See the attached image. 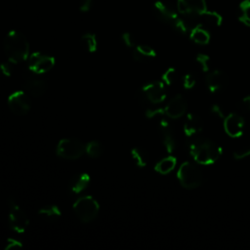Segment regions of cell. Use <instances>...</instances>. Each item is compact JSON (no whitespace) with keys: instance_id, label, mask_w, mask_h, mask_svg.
<instances>
[{"instance_id":"obj_1","label":"cell","mask_w":250,"mask_h":250,"mask_svg":"<svg viewBox=\"0 0 250 250\" xmlns=\"http://www.w3.org/2000/svg\"><path fill=\"white\" fill-rule=\"evenodd\" d=\"M3 46L8 61L14 64L22 62L29 57V43L19 31H10L4 38Z\"/></svg>"},{"instance_id":"obj_2","label":"cell","mask_w":250,"mask_h":250,"mask_svg":"<svg viewBox=\"0 0 250 250\" xmlns=\"http://www.w3.org/2000/svg\"><path fill=\"white\" fill-rule=\"evenodd\" d=\"M189 152L193 159L203 165L215 163L221 156V147L206 138H195L189 144Z\"/></svg>"},{"instance_id":"obj_3","label":"cell","mask_w":250,"mask_h":250,"mask_svg":"<svg viewBox=\"0 0 250 250\" xmlns=\"http://www.w3.org/2000/svg\"><path fill=\"white\" fill-rule=\"evenodd\" d=\"M73 211L82 223L92 222L99 214L100 204L91 195H85L77 198L73 203Z\"/></svg>"},{"instance_id":"obj_4","label":"cell","mask_w":250,"mask_h":250,"mask_svg":"<svg viewBox=\"0 0 250 250\" xmlns=\"http://www.w3.org/2000/svg\"><path fill=\"white\" fill-rule=\"evenodd\" d=\"M85 147L86 144L77 138H63L58 143L56 153L63 159L74 160L85 153Z\"/></svg>"},{"instance_id":"obj_5","label":"cell","mask_w":250,"mask_h":250,"mask_svg":"<svg viewBox=\"0 0 250 250\" xmlns=\"http://www.w3.org/2000/svg\"><path fill=\"white\" fill-rule=\"evenodd\" d=\"M181 185L188 189L198 188L203 180L201 170L191 162H184L177 173Z\"/></svg>"},{"instance_id":"obj_6","label":"cell","mask_w":250,"mask_h":250,"mask_svg":"<svg viewBox=\"0 0 250 250\" xmlns=\"http://www.w3.org/2000/svg\"><path fill=\"white\" fill-rule=\"evenodd\" d=\"M8 222L9 227L15 232H24L29 225L26 213L13 199L8 200Z\"/></svg>"},{"instance_id":"obj_7","label":"cell","mask_w":250,"mask_h":250,"mask_svg":"<svg viewBox=\"0 0 250 250\" xmlns=\"http://www.w3.org/2000/svg\"><path fill=\"white\" fill-rule=\"evenodd\" d=\"M10 111L17 116L26 115L31 109V99L29 94L24 91H15L9 97L7 101Z\"/></svg>"},{"instance_id":"obj_8","label":"cell","mask_w":250,"mask_h":250,"mask_svg":"<svg viewBox=\"0 0 250 250\" xmlns=\"http://www.w3.org/2000/svg\"><path fill=\"white\" fill-rule=\"evenodd\" d=\"M28 69L37 75L44 74L48 71H50L54 65H55V59L52 56L46 55L41 52H35L32 53L28 59Z\"/></svg>"},{"instance_id":"obj_9","label":"cell","mask_w":250,"mask_h":250,"mask_svg":"<svg viewBox=\"0 0 250 250\" xmlns=\"http://www.w3.org/2000/svg\"><path fill=\"white\" fill-rule=\"evenodd\" d=\"M142 94L148 102L152 104H160L166 98V89L162 82L155 81L145 85L142 89Z\"/></svg>"},{"instance_id":"obj_10","label":"cell","mask_w":250,"mask_h":250,"mask_svg":"<svg viewBox=\"0 0 250 250\" xmlns=\"http://www.w3.org/2000/svg\"><path fill=\"white\" fill-rule=\"evenodd\" d=\"M244 124L245 122L243 117L234 112L229 113L224 119L225 131L229 136L232 138H238L243 134Z\"/></svg>"},{"instance_id":"obj_11","label":"cell","mask_w":250,"mask_h":250,"mask_svg":"<svg viewBox=\"0 0 250 250\" xmlns=\"http://www.w3.org/2000/svg\"><path fill=\"white\" fill-rule=\"evenodd\" d=\"M187 110V102L182 95L174 96L164 107V113L170 118L182 117Z\"/></svg>"},{"instance_id":"obj_12","label":"cell","mask_w":250,"mask_h":250,"mask_svg":"<svg viewBox=\"0 0 250 250\" xmlns=\"http://www.w3.org/2000/svg\"><path fill=\"white\" fill-rule=\"evenodd\" d=\"M177 7L182 15H198L206 11L205 0H178Z\"/></svg>"},{"instance_id":"obj_13","label":"cell","mask_w":250,"mask_h":250,"mask_svg":"<svg viewBox=\"0 0 250 250\" xmlns=\"http://www.w3.org/2000/svg\"><path fill=\"white\" fill-rule=\"evenodd\" d=\"M24 87L26 92L33 97H41L47 90V84L45 80L41 79L37 74L28 75L24 80Z\"/></svg>"},{"instance_id":"obj_14","label":"cell","mask_w":250,"mask_h":250,"mask_svg":"<svg viewBox=\"0 0 250 250\" xmlns=\"http://www.w3.org/2000/svg\"><path fill=\"white\" fill-rule=\"evenodd\" d=\"M206 84L210 92H218L228 84L227 75L221 70H214L206 77Z\"/></svg>"},{"instance_id":"obj_15","label":"cell","mask_w":250,"mask_h":250,"mask_svg":"<svg viewBox=\"0 0 250 250\" xmlns=\"http://www.w3.org/2000/svg\"><path fill=\"white\" fill-rule=\"evenodd\" d=\"M203 129V122L199 116L189 113L184 123V132L188 137H193L199 134Z\"/></svg>"},{"instance_id":"obj_16","label":"cell","mask_w":250,"mask_h":250,"mask_svg":"<svg viewBox=\"0 0 250 250\" xmlns=\"http://www.w3.org/2000/svg\"><path fill=\"white\" fill-rule=\"evenodd\" d=\"M160 132L162 135L163 145L166 147L168 152H173L176 148V140L172 133V130L169 126V123L166 120H161L160 122Z\"/></svg>"},{"instance_id":"obj_17","label":"cell","mask_w":250,"mask_h":250,"mask_svg":"<svg viewBox=\"0 0 250 250\" xmlns=\"http://www.w3.org/2000/svg\"><path fill=\"white\" fill-rule=\"evenodd\" d=\"M91 177L87 173H80L75 175L70 181V190L73 193H80L82 192L90 184Z\"/></svg>"},{"instance_id":"obj_18","label":"cell","mask_w":250,"mask_h":250,"mask_svg":"<svg viewBox=\"0 0 250 250\" xmlns=\"http://www.w3.org/2000/svg\"><path fill=\"white\" fill-rule=\"evenodd\" d=\"M198 22H199V26L214 27L221 24L222 18L216 12L204 11L203 13L198 15Z\"/></svg>"},{"instance_id":"obj_19","label":"cell","mask_w":250,"mask_h":250,"mask_svg":"<svg viewBox=\"0 0 250 250\" xmlns=\"http://www.w3.org/2000/svg\"><path fill=\"white\" fill-rule=\"evenodd\" d=\"M155 56V51L147 45H137L133 51V58L137 62H144L146 59L154 58Z\"/></svg>"},{"instance_id":"obj_20","label":"cell","mask_w":250,"mask_h":250,"mask_svg":"<svg viewBox=\"0 0 250 250\" xmlns=\"http://www.w3.org/2000/svg\"><path fill=\"white\" fill-rule=\"evenodd\" d=\"M176 163L177 159L174 156H167L156 163L155 170L160 174H168L175 168Z\"/></svg>"},{"instance_id":"obj_21","label":"cell","mask_w":250,"mask_h":250,"mask_svg":"<svg viewBox=\"0 0 250 250\" xmlns=\"http://www.w3.org/2000/svg\"><path fill=\"white\" fill-rule=\"evenodd\" d=\"M131 156H132L133 161L135 162V164L138 167L143 168L147 165L148 154L145 149H143L141 147H134L131 150Z\"/></svg>"},{"instance_id":"obj_22","label":"cell","mask_w":250,"mask_h":250,"mask_svg":"<svg viewBox=\"0 0 250 250\" xmlns=\"http://www.w3.org/2000/svg\"><path fill=\"white\" fill-rule=\"evenodd\" d=\"M38 214L42 218H46L48 220H57L62 216V211L57 205L50 204L40 208Z\"/></svg>"},{"instance_id":"obj_23","label":"cell","mask_w":250,"mask_h":250,"mask_svg":"<svg viewBox=\"0 0 250 250\" xmlns=\"http://www.w3.org/2000/svg\"><path fill=\"white\" fill-rule=\"evenodd\" d=\"M190 38L197 44H207L210 40V35L202 26H196L190 30Z\"/></svg>"},{"instance_id":"obj_24","label":"cell","mask_w":250,"mask_h":250,"mask_svg":"<svg viewBox=\"0 0 250 250\" xmlns=\"http://www.w3.org/2000/svg\"><path fill=\"white\" fill-rule=\"evenodd\" d=\"M103 152V146L99 141H91L86 144L85 153L89 155L91 158H98L101 156Z\"/></svg>"},{"instance_id":"obj_25","label":"cell","mask_w":250,"mask_h":250,"mask_svg":"<svg viewBox=\"0 0 250 250\" xmlns=\"http://www.w3.org/2000/svg\"><path fill=\"white\" fill-rule=\"evenodd\" d=\"M81 42L84 48L90 53H94L98 49V41L93 33H85L81 37Z\"/></svg>"},{"instance_id":"obj_26","label":"cell","mask_w":250,"mask_h":250,"mask_svg":"<svg viewBox=\"0 0 250 250\" xmlns=\"http://www.w3.org/2000/svg\"><path fill=\"white\" fill-rule=\"evenodd\" d=\"M239 20L247 25H250V1H243L239 6Z\"/></svg>"},{"instance_id":"obj_27","label":"cell","mask_w":250,"mask_h":250,"mask_svg":"<svg viewBox=\"0 0 250 250\" xmlns=\"http://www.w3.org/2000/svg\"><path fill=\"white\" fill-rule=\"evenodd\" d=\"M162 79L163 81L167 84V85H171L173 84L176 79H177V71L175 70V68H169L167 69L164 74L162 75Z\"/></svg>"},{"instance_id":"obj_28","label":"cell","mask_w":250,"mask_h":250,"mask_svg":"<svg viewBox=\"0 0 250 250\" xmlns=\"http://www.w3.org/2000/svg\"><path fill=\"white\" fill-rule=\"evenodd\" d=\"M22 247V243L21 240L19 239H16V238H13V237H10V238H7L6 241H5V244H4V249L5 250H13V249H20Z\"/></svg>"},{"instance_id":"obj_29","label":"cell","mask_w":250,"mask_h":250,"mask_svg":"<svg viewBox=\"0 0 250 250\" xmlns=\"http://www.w3.org/2000/svg\"><path fill=\"white\" fill-rule=\"evenodd\" d=\"M13 64L11 62H0V76L9 77L13 73Z\"/></svg>"},{"instance_id":"obj_30","label":"cell","mask_w":250,"mask_h":250,"mask_svg":"<svg viewBox=\"0 0 250 250\" xmlns=\"http://www.w3.org/2000/svg\"><path fill=\"white\" fill-rule=\"evenodd\" d=\"M196 61L199 63L202 70L207 71L209 69V67H210V59H209L208 56H206L204 54H199L196 57Z\"/></svg>"},{"instance_id":"obj_31","label":"cell","mask_w":250,"mask_h":250,"mask_svg":"<svg viewBox=\"0 0 250 250\" xmlns=\"http://www.w3.org/2000/svg\"><path fill=\"white\" fill-rule=\"evenodd\" d=\"M195 83H196V79H195V77H194L193 74L188 73V74L185 75V77H184V79H183V84H184V87H185L186 89H191V88H193L194 85H195Z\"/></svg>"},{"instance_id":"obj_32","label":"cell","mask_w":250,"mask_h":250,"mask_svg":"<svg viewBox=\"0 0 250 250\" xmlns=\"http://www.w3.org/2000/svg\"><path fill=\"white\" fill-rule=\"evenodd\" d=\"M121 38H122L123 43H124L127 47L131 48V47H135V46H136L135 39H134L133 35H132V34H130L129 32H125V33H123V34H122V36H121Z\"/></svg>"},{"instance_id":"obj_33","label":"cell","mask_w":250,"mask_h":250,"mask_svg":"<svg viewBox=\"0 0 250 250\" xmlns=\"http://www.w3.org/2000/svg\"><path fill=\"white\" fill-rule=\"evenodd\" d=\"M249 155H250V148L249 147H241V148L236 149L233 152V156L236 159H242V158H245Z\"/></svg>"},{"instance_id":"obj_34","label":"cell","mask_w":250,"mask_h":250,"mask_svg":"<svg viewBox=\"0 0 250 250\" xmlns=\"http://www.w3.org/2000/svg\"><path fill=\"white\" fill-rule=\"evenodd\" d=\"M91 3H92V0H80L79 2L80 10L83 12L89 11L91 8Z\"/></svg>"},{"instance_id":"obj_35","label":"cell","mask_w":250,"mask_h":250,"mask_svg":"<svg viewBox=\"0 0 250 250\" xmlns=\"http://www.w3.org/2000/svg\"><path fill=\"white\" fill-rule=\"evenodd\" d=\"M240 107L246 111H250V96L242 99V101L240 102Z\"/></svg>"},{"instance_id":"obj_36","label":"cell","mask_w":250,"mask_h":250,"mask_svg":"<svg viewBox=\"0 0 250 250\" xmlns=\"http://www.w3.org/2000/svg\"><path fill=\"white\" fill-rule=\"evenodd\" d=\"M211 111L216 114L217 116L219 117H224V114H223V111L221 109V107L218 105V104H214L212 107H211Z\"/></svg>"}]
</instances>
